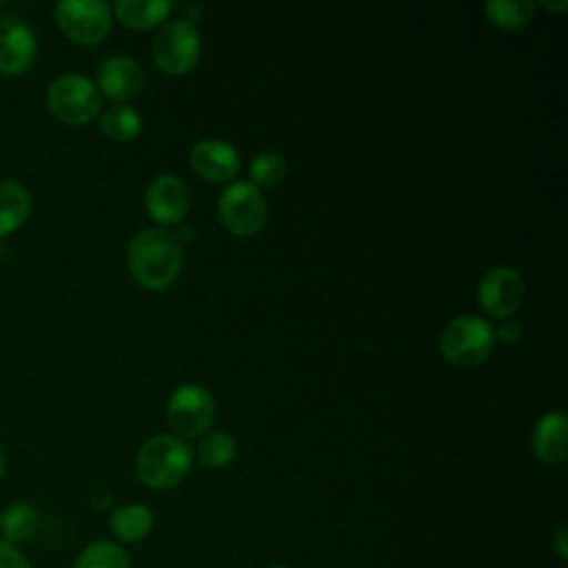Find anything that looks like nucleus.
<instances>
[{
  "instance_id": "nucleus-17",
  "label": "nucleus",
  "mask_w": 568,
  "mask_h": 568,
  "mask_svg": "<svg viewBox=\"0 0 568 568\" xmlns=\"http://www.w3.org/2000/svg\"><path fill=\"white\" fill-rule=\"evenodd\" d=\"M40 515L29 501H11L0 510V539L20 546L36 537Z\"/></svg>"
},
{
  "instance_id": "nucleus-26",
  "label": "nucleus",
  "mask_w": 568,
  "mask_h": 568,
  "mask_svg": "<svg viewBox=\"0 0 568 568\" xmlns=\"http://www.w3.org/2000/svg\"><path fill=\"white\" fill-rule=\"evenodd\" d=\"M89 501H91L93 508L106 510V508L113 506V493L106 490V488H93V490L89 493Z\"/></svg>"
},
{
  "instance_id": "nucleus-7",
  "label": "nucleus",
  "mask_w": 568,
  "mask_h": 568,
  "mask_svg": "<svg viewBox=\"0 0 568 568\" xmlns=\"http://www.w3.org/2000/svg\"><path fill=\"white\" fill-rule=\"evenodd\" d=\"M166 422L178 437H200L215 422V399L200 384L178 386L166 402Z\"/></svg>"
},
{
  "instance_id": "nucleus-3",
  "label": "nucleus",
  "mask_w": 568,
  "mask_h": 568,
  "mask_svg": "<svg viewBox=\"0 0 568 568\" xmlns=\"http://www.w3.org/2000/svg\"><path fill=\"white\" fill-rule=\"evenodd\" d=\"M495 346V328L475 313L455 315L439 335V351L453 366L470 368L488 359Z\"/></svg>"
},
{
  "instance_id": "nucleus-21",
  "label": "nucleus",
  "mask_w": 568,
  "mask_h": 568,
  "mask_svg": "<svg viewBox=\"0 0 568 568\" xmlns=\"http://www.w3.org/2000/svg\"><path fill=\"white\" fill-rule=\"evenodd\" d=\"M237 455V442L224 430H209L197 444V459L206 468H224Z\"/></svg>"
},
{
  "instance_id": "nucleus-4",
  "label": "nucleus",
  "mask_w": 568,
  "mask_h": 568,
  "mask_svg": "<svg viewBox=\"0 0 568 568\" xmlns=\"http://www.w3.org/2000/svg\"><path fill=\"white\" fill-rule=\"evenodd\" d=\"M47 106L62 124L80 126L98 118L102 109V93L87 75L62 73L47 89Z\"/></svg>"
},
{
  "instance_id": "nucleus-13",
  "label": "nucleus",
  "mask_w": 568,
  "mask_h": 568,
  "mask_svg": "<svg viewBox=\"0 0 568 568\" xmlns=\"http://www.w3.org/2000/svg\"><path fill=\"white\" fill-rule=\"evenodd\" d=\"M144 87V71L129 55H111L98 69V89L113 104H126Z\"/></svg>"
},
{
  "instance_id": "nucleus-14",
  "label": "nucleus",
  "mask_w": 568,
  "mask_h": 568,
  "mask_svg": "<svg viewBox=\"0 0 568 568\" xmlns=\"http://www.w3.org/2000/svg\"><path fill=\"white\" fill-rule=\"evenodd\" d=\"M566 426L568 419L561 410H550L537 419L530 446L541 464L557 466L566 459Z\"/></svg>"
},
{
  "instance_id": "nucleus-29",
  "label": "nucleus",
  "mask_w": 568,
  "mask_h": 568,
  "mask_svg": "<svg viewBox=\"0 0 568 568\" xmlns=\"http://www.w3.org/2000/svg\"><path fill=\"white\" fill-rule=\"evenodd\" d=\"M541 4L546 9H552V11H564L568 7V0H561V2H550V0H541Z\"/></svg>"
},
{
  "instance_id": "nucleus-24",
  "label": "nucleus",
  "mask_w": 568,
  "mask_h": 568,
  "mask_svg": "<svg viewBox=\"0 0 568 568\" xmlns=\"http://www.w3.org/2000/svg\"><path fill=\"white\" fill-rule=\"evenodd\" d=\"M0 568H31V564L18 546L0 539Z\"/></svg>"
},
{
  "instance_id": "nucleus-11",
  "label": "nucleus",
  "mask_w": 568,
  "mask_h": 568,
  "mask_svg": "<svg viewBox=\"0 0 568 568\" xmlns=\"http://www.w3.org/2000/svg\"><path fill=\"white\" fill-rule=\"evenodd\" d=\"M144 206L158 224H178L189 213L191 195L178 175L160 173L144 191Z\"/></svg>"
},
{
  "instance_id": "nucleus-6",
  "label": "nucleus",
  "mask_w": 568,
  "mask_h": 568,
  "mask_svg": "<svg viewBox=\"0 0 568 568\" xmlns=\"http://www.w3.org/2000/svg\"><path fill=\"white\" fill-rule=\"evenodd\" d=\"M60 31L78 44H100L113 24V11L102 0H62L55 4Z\"/></svg>"
},
{
  "instance_id": "nucleus-31",
  "label": "nucleus",
  "mask_w": 568,
  "mask_h": 568,
  "mask_svg": "<svg viewBox=\"0 0 568 568\" xmlns=\"http://www.w3.org/2000/svg\"><path fill=\"white\" fill-rule=\"evenodd\" d=\"M268 568H288V566H282V564H275V566H268Z\"/></svg>"
},
{
  "instance_id": "nucleus-22",
  "label": "nucleus",
  "mask_w": 568,
  "mask_h": 568,
  "mask_svg": "<svg viewBox=\"0 0 568 568\" xmlns=\"http://www.w3.org/2000/svg\"><path fill=\"white\" fill-rule=\"evenodd\" d=\"M484 9L488 20L499 29H519L535 16V4L530 0H490Z\"/></svg>"
},
{
  "instance_id": "nucleus-12",
  "label": "nucleus",
  "mask_w": 568,
  "mask_h": 568,
  "mask_svg": "<svg viewBox=\"0 0 568 568\" xmlns=\"http://www.w3.org/2000/svg\"><path fill=\"white\" fill-rule=\"evenodd\" d=\"M189 164L206 182H229L240 171V153L222 138H202L191 146Z\"/></svg>"
},
{
  "instance_id": "nucleus-9",
  "label": "nucleus",
  "mask_w": 568,
  "mask_h": 568,
  "mask_svg": "<svg viewBox=\"0 0 568 568\" xmlns=\"http://www.w3.org/2000/svg\"><path fill=\"white\" fill-rule=\"evenodd\" d=\"M524 300V277L510 266L490 268L477 286V304L490 317H510Z\"/></svg>"
},
{
  "instance_id": "nucleus-25",
  "label": "nucleus",
  "mask_w": 568,
  "mask_h": 568,
  "mask_svg": "<svg viewBox=\"0 0 568 568\" xmlns=\"http://www.w3.org/2000/svg\"><path fill=\"white\" fill-rule=\"evenodd\" d=\"M521 337H524V324L519 320L506 317L495 328V339H499L501 344H517Z\"/></svg>"
},
{
  "instance_id": "nucleus-16",
  "label": "nucleus",
  "mask_w": 568,
  "mask_h": 568,
  "mask_svg": "<svg viewBox=\"0 0 568 568\" xmlns=\"http://www.w3.org/2000/svg\"><path fill=\"white\" fill-rule=\"evenodd\" d=\"M31 213V195L16 180H0V240L16 233Z\"/></svg>"
},
{
  "instance_id": "nucleus-28",
  "label": "nucleus",
  "mask_w": 568,
  "mask_h": 568,
  "mask_svg": "<svg viewBox=\"0 0 568 568\" xmlns=\"http://www.w3.org/2000/svg\"><path fill=\"white\" fill-rule=\"evenodd\" d=\"M173 235H175V240L182 244V242L193 240V229H191V226H180L178 233H173Z\"/></svg>"
},
{
  "instance_id": "nucleus-10",
  "label": "nucleus",
  "mask_w": 568,
  "mask_h": 568,
  "mask_svg": "<svg viewBox=\"0 0 568 568\" xmlns=\"http://www.w3.org/2000/svg\"><path fill=\"white\" fill-rule=\"evenodd\" d=\"M38 53L33 29L20 16L0 18V73L22 75L31 69Z\"/></svg>"
},
{
  "instance_id": "nucleus-18",
  "label": "nucleus",
  "mask_w": 568,
  "mask_h": 568,
  "mask_svg": "<svg viewBox=\"0 0 568 568\" xmlns=\"http://www.w3.org/2000/svg\"><path fill=\"white\" fill-rule=\"evenodd\" d=\"M111 11L124 27L146 31V29L158 27L169 16L171 2H166V0H118L111 7Z\"/></svg>"
},
{
  "instance_id": "nucleus-23",
  "label": "nucleus",
  "mask_w": 568,
  "mask_h": 568,
  "mask_svg": "<svg viewBox=\"0 0 568 568\" xmlns=\"http://www.w3.org/2000/svg\"><path fill=\"white\" fill-rule=\"evenodd\" d=\"M248 175H251V184L253 186H262V189H271L277 186L284 175H286V162L280 153L273 151H262L251 160L248 166Z\"/></svg>"
},
{
  "instance_id": "nucleus-19",
  "label": "nucleus",
  "mask_w": 568,
  "mask_h": 568,
  "mask_svg": "<svg viewBox=\"0 0 568 568\" xmlns=\"http://www.w3.org/2000/svg\"><path fill=\"white\" fill-rule=\"evenodd\" d=\"M142 129V118L131 104H111L100 115V131L113 142H129Z\"/></svg>"
},
{
  "instance_id": "nucleus-1",
  "label": "nucleus",
  "mask_w": 568,
  "mask_h": 568,
  "mask_svg": "<svg viewBox=\"0 0 568 568\" xmlns=\"http://www.w3.org/2000/svg\"><path fill=\"white\" fill-rule=\"evenodd\" d=\"M126 264L142 288L166 291L182 271V244L166 229H142L129 242Z\"/></svg>"
},
{
  "instance_id": "nucleus-27",
  "label": "nucleus",
  "mask_w": 568,
  "mask_h": 568,
  "mask_svg": "<svg viewBox=\"0 0 568 568\" xmlns=\"http://www.w3.org/2000/svg\"><path fill=\"white\" fill-rule=\"evenodd\" d=\"M555 548H557V555L561 559L568 557V530H566V524H559V528L555 530Z\"/></svg>"
},
{
  "instance_id": "nucleus-2",
  "label": "nucleus",
  "mask_w": 568,
  "mask_h": 568,
  "mask_svg": "<svg viewBox=\"0 0 568 568\" xmlns=\"http://www.w3.org/2000/svg\"><path fill=\"white\" fill-rule=\"evenodd\" d=\"M193 453L189 444L171 433L149 437L135 455V475L151 490L178 486L191 470Z\"/></svg>"
},
{
  "instance_id": "nucleus-8",
  "label": "nucleus",
  "mask_w": 568,
  "mask_h": 568,
  "mask_svg": "<svg viewBox=\"0 0 568 568\" xmlns=\"http://www.w3.org/2000/svg\"><path fill=\"white\" fill-rule=\"evenodd\" d=\"M217 213L222 224L240 237H248L262 231L266 224V200L251 182H233L217 200Z\"/></svg>"
},
{
  "instance_id": "nucleus-5",
  "label": "nucleus",
  "mask_w": 568,
  "mask_h": 568,
  "mask_svg": "<svg viewBox=\"0 0 568 568\" xmlns=\"http://www.w3.org/2000/svg\"><path fill=\"white\" fill-rule=\"evenodd\" d=\"M202 51V40L191 20H173L164 24L151 44V53L155 64L169 75L189 73Z\"/></svg>"
},
{
  "instance_id": "nucleus-30",
  "label": "nucleus",
  "mask_w": 568,
  "mask_h": 568,
  "mask_svg": "<svg viewBox=\"0 0 568 568\" xmlns=\"http://www.w3.org/2000/svg\"><path fill=\"white\" fill-rule=\"evenodd\" d=\"M4 466H7V459H4V453H2V448H0V477H2V473H4Z\"/></svg>"
},
{
  "instance_id": "nucleus-15",
  "label": "nucleus",
  "mask_w": 568,
  "mask_h": 568,
  "mask_svg": "<svg viewBox=\"0 0 568 568\" xmlns=\"http://www.w3.org/2000/svg\"><path fill=\"white\" fill-rule=\"evenodd\" d=\"M155 517L151 508L144 504H126L118 506L109 515V528L122 544H135L142 541L153 530Z\"/></svg>"
},
{
  "instance_id": "nucleus-20",
  "label": "nucleus",
  "mask_w": 568,
  "mask_h": 568,
  "mask_svg": "<svg viewBox=\"0 0 568 568\" xmlns=\"http://www.w3.org/2000/svg\"><path fill=\"white\" fill-rule=\"evenodd\" d=\"M73 568H131V559L120 544L98 539L80 550Z\"/></svg>"
}]
</instances>
